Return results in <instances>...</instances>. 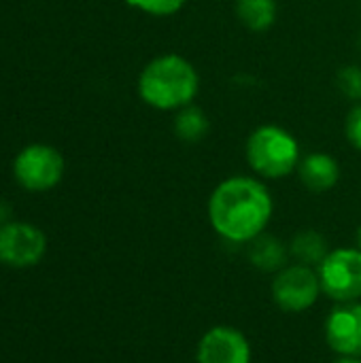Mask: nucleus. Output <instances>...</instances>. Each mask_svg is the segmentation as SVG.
<instances>
[{
	"instance_id": "obj_17",
	"label": "nucleus",
	"mask_w": 361,
	"mask_h": 363,
	"mask_svg": "<svg viewBox=\"0 0 361 363\" xmlns=\"http://www.w3.org/2000/svg\"><path fill=\"white\" fill-rule=\"evenodd\" d=\"M345 138L361 153V102H355L345 117Z\"/></svg>"
},
{
	"instance_id": "obj_4",
	"label": "nucleus",
	"mask_w": 361,
	"mask_h": 363,
	"mask_svg": "<svg viewBox=\"0 0 361 363\" xmlns=\"http://www.w3.org/2000/svg\"><path fill=\"white\" fill-rule=\"evenodd\" d=\"M66 162L60 149L47 143H32L19 149L13 160V177L17 185L32 194L51 191L64 179Z\"/></svg>"
},
{
	"instance_id": "obj_18",
	"label": "nucleus",
	"mask_w": 361,
	"mask_h": 363,
	"mask_svg": "<svg viewBox=\"0 0 361 363\" xmlns=\"http://www.w3.org/2000/svg\"><path fill=\"white\" fill-rule=\"evenodd\" d=\"M9 221H13V206L9 202L0 200V225H4Z\"/></svg>"
},
{
	"instance_id": "obj_5",
	"label": "nucleus",
	"mask_w": 361,
	"mask_h": 363,
	"mask_svg": "<svg viewBox=\"0 0 361 363\" xmlns=\"http://www.w3.org/2000/svg\"><path fill=\"white\" fill-rule=\"evenodd\" d=\"M321 291L336 304L360 302L361 251L357 247L334 249L317 266Z\"/></svg>"
},
{
	"instance_id": "obj_1",
	"label": "nucleus",
	"mask_w": 361,
	"mask_h": 363,
	"mask_svg": "<svg viewBox=\"0 0 361 363\" xmlns=\"http://www.w3.org/2000/svg\"><path fill=\"white\" fill-rule=\"evenodd\" d=\"M206 215L219 238L232 245H249L272 221L274 198L260 177L234 174L215 185Z\"/></svg>"
},
{
	"instance_id": "obj_6",
	"label": "nucleus",
	"mask_w": 361,
	"mask_h": 363,
	"mask_svg": "<svg viewBox=\"0 0 361 363\" xmlns=\"http://www.w3.org/2000/svg\"><path fill=\"white\" fill-rule=\"evenodd\" d=\"M272 300L285 313H304L313 308L319 300L321 283L317 268L304 264H287L283 270L274 274L272 281Z\"/></svg>"
},
{
	"instance_id": "obj_10",
	"label": "nucleus",
	"mask_w": 361,
	"mask_h": 363,
	"mask_svg": "<svg viewBox=\"0 0 361 363\" xmlns=\"http://www.w3.org/2000/svg\"><path fill=\"white\" fill-rule=\"evenodd\" d=\"M296 172L300 177V183L313 194H326L334 189L343 174L338 160L326 151H311L302 155Z\"/></svg>"
},
{
	"instance_id": "obj_3",
	"label": "nucleus",
	"mask_w": 361,
	"mask_h": 363,
	"mask_svg": "<svg viewBox=\"0 0 361 363\" xmlns=\"http://www.w3.org/2000/svg\"><path fill=\"white\" fill-rule=\"evenodd\" d=\"M245 160L262 181H281L298 170L302 149L294 132L277 123H262L247 136Z\"/></svg>"
},
{
	"instance_id": "obj_15",
	"label": "nucleus",
	"mask_w": 361,
	"mask_h": 363,
	"mask_svg": "<svg viewBox=\"0 0 361 363\" xmlns=\"http://www.w3.org/2000/svg\"><path fill=\"white\" fill-rule=\"evenodd\" d=\"M126 4L151 17H172L187 4V0H126Z\"/></svg>"
},
{
	"instance_id": "obj_11",
	"label": "nucleus",
	"mask_w": 361,
	"mask_h": 363,
	"mask_svg": "<svg viewBox=\"0 0 361 363\" xmlns=\"http://www.w3.org/2000/svg\"><path fill=\"white\" fill-rule=\"evenodd\" d=\"M247 255L249 262L262 270V272H279L287 266L289 259V245H285L281 238L272 236V234H260L257 238H253L247 247Z\"/></svg>"
},
{
	"instance_id": "obj_8",
	"label": "nucleus",
	"mask_w": 361,
	"mask_h": 363,
	"mask_svg": "<svg viewBox=\"0 0 361 363\" xmlns=\"http://www.w3.org/2000/svg\"><path fill=\"white\" fill-rule=\"evenodd\" d=\"M198 363H251V345L247 336L232 325H215L202 334L198 349Z\"/></svg>"
},
{
	"instance_id": "obj_16",
	"label": "nucleus",
	"mask_w": 361,
	"mask_h": 363,
	"mask_svg": "<svg viewBox=\"0 0 361 363\" xmlns=\"http://www.w3.org/2000/svg\"><path fill=\"white\" fill-rule=\"evenodd\" d=\"M336 85L345 98H349L353 104L361 102V66L360 64H349L343 66L336 74Z\"/></svg>"
},
{
	"instance_id": "obj_12",
	"label": "nucleus",
	"mask_w": 361,
	"mask_h": 363,
	"mask_svg": "<svg viewBox=\"0 0 361 363\" xmlns=\"http://www.w3.org/2000/svg\"><path fill=\"white\" fill-rule=\"evenodd\" d=\"M238 21L251 32H268L279 15L277 0H234Z\"/></svg>"
},
{
	"instance_id": "obj_9",
	"label": "nucleus",
	"mask_w": 361,
	"mask_h": 363,
	"mask_svg": "<svg viewBox=\"0 0 361 363\" xmlns=\"http://www.w3.org/2000/svg\"><path fill=\"white\" fill-rule=\"evenodd\" d=\"M326 342L338 357H361V302L338 304L328 315Z\"/></svg>"
},
{
	"instance_id": "obj_19",
	"label": "nucleus",
	"mask_w": 361,
	"mask_h": 363,
	"mask_svg": "<svg viewBox=\"0 0 361 363\" xmlns=\"http://www.w3.org/2000/svg\"><path fill=\"white\" fill-rule=\"evenodd\" d=\"M332 363H361V357H338L336 362Z\"/></svg>"
},
{
	"instance_id": "obj_7",
	"label": "nucleus",
	"mask_w": 361,
	"mask_h": 363,
	"mask_svg": "<svg viewBox=\"0 0 361 363\" xmlns=\"http://www.w3.org/2000/svg\"><path fill=\"white\" fill-rule=\"evenodd\" d=\"M47 253L45 232L28 221L0 225V264L9 268H32Z\"/></svg>"
},
{
	"instance_id": "obj_14",
	"label": "nucleus",
	"mask_w": 361,
	"mask_h": 363,
	"mask_svg": "<svg viewBox=\"0 0 361 363\" xmlns=\"http://www.w3.org/2000/svg\"><path fill=\"white\" fill-rule=\"evenodd\" d=\"M174 134L179 140L183 143H200L209 130H211V123H209V117L202 108H198L196 104H189L181 111L174 113Z\"/></svg>"
},
{
	"instance_id": "obj_13",
	"label": "nucleus",
	"mask_w": 361,
	"mask_h": 363,
	"mask_svg": "<svg viewBox=\"0 0 361 363\" xmlns=\"http://www.w3.org/2000/svg\"><path fill=\"white\" fill-rule=\"evenodd\" d=\"M330 253L328 240L317 230H300L289 242V255L304 266L317 268Z\"/></svg>"
},
{
	"instance_id": "obj_20",
	"label": "nucleus",
	"mask_w": 361,
	"mask_h": 363,
	"mask_svg": "<svg viewBox=\"0 0 361 363\" xmlns=\"http://www.w3.org/2000/svg\"><path fill=\"white\" fill-rule=\"evenodd\" d=\"M355 247L361 251V225L357 228V232H355Z\"/></svg>"
},
{
	"instance_id": "obj_2",
	"label": "nucleus",
	"mask_w": 361,
	"mask_h": 363,
	"mask_svg": "<svg viewBox=\"0 0 361 363\" xmlns=\"http://www.w3.org/2000/svg\"><path fill=\"white\" fill-rule=\"evenodd\" d=\"M138 98L153 111L177 113L200 94V74L185 55L168 51L151 57L136 79Z\"/></svg>"
}]
</instances>
